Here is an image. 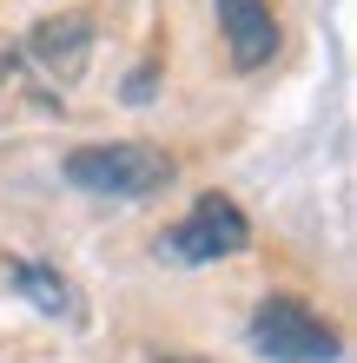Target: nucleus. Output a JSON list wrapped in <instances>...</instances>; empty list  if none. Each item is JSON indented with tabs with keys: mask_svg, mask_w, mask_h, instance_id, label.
<instances>
[{
	"mask_svg": "<svg viewBox=\"0 0 357 363\" xmlns=\"http://www.w3.org/2000/svg\"><path fill=\"white\" fill-rule=\"evenodd\" d=\"M67 185L93 191V199H153L159 185H172V152H159V145L145 139H119V145H79L67 152Z\"/></svg>",
	"mask_w": 357,
	"mask_h": 363,
	"instance_id": "nucleus-1",
	"label": "nucleus"
},
{
	"mask_svg": "<svg viewBox=\"0 0 357 363\" xmlns=\"http://www.w3.org/2000/svg\"><path fill=\"white\" fill-rule=\"evenodd\" d=\"M245 344L265 363H338L344 357L338 330H331L311 304H298V297H265V304L251 311Z\"/></svg>",
	"mask_w": 357,
	"mask_h": 363,
	"instance_id": "nucleus-2",
	"label": "nucleus"
},
{
	"mask_svg": "<svg viewBox=\"0 0 357 363\" xmlns=\"http://www.w3.org/2000/svg\"><path fill=\"white\" fill-rule=\"evenodd\" d=\"M245 245H251L245 211H238L232 199H219V191H205V199L185 211L172 231H165L159 258H172V264H212V258H238Z\"/></svg>",
	"mask_w": 357,
	"mask_h": 363,
	"instance_id": "nucleus-3",
	"label": "nucleus"
},
{
	"mask_svg": "<svg viewBox=\"0 0 357 363\" xmlns=\"http://www.w3.org/2000/svg\"><path fill=\"white\" fill-rule=\"evenodd\" d=\"M212 7H219L225 47H232V67H238V73L271 67V53H278V20H271L265 0H212Z\"/></svg>",
	"mask_w": 357,
	"mask_h": 363,
	"instance_id": "nucleus-4",
	"label": "nucleus"
},
{
	"mask_svg": "<svg viewBox=\"0 0 357 363\" xmlns=\"http://www.w3.org/2000/svg\"><path fill=\"white\" fill-rule=\"evenodd\" d=\"M27 53H33L53 79H60V86H67V79H79V73H87V53H93V20H87V13L40 20V27H33V40H27Z\"/></svg>",
	"mask_w": 357,
	"mask_h": 363,
	"instance_id": "nucleus-5",
	"label": "nucleus"
},
{
	"mask_svg": "<svg viewBox=\"0 0 357 363\" xmlns=\"http://www.w3.org/2000/svg\"><path fill=\"white\" fill-rule=\"evenodd\" d=\"M7 284H20L40 311H47V317H73V291H67V277H60V271H47V264L13 258V264H7Z\"/></svg>",
	"mask_w": 357,
	"mask_h": 363,
	"instance_id": "nucleus-6",
	"label": "nucleus"
},
{
	"mask_svg": "<svg viewBox=\"0 0 357 363\" xmlns=\"http://www.w3.org/2000/svg\"><path fill=\"white\" fill-rule=\"evenodd\" d=\"M13 73H20V53H0V86H7Z\"/></svg>",
	"mask_w": 357,
	"mask_h": 363,
	"instance_id": "nucleus-7",
	"label": "nucleus"
}]
</instances>
